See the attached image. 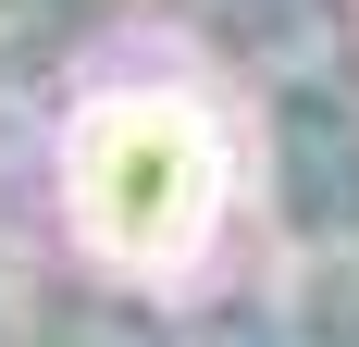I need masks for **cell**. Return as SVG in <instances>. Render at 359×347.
Segmentation results:
<instances>
[{
    "label": "cell",
    "mask_w": 359,
    "mask_h": 347,
    "mask_svg": "<svg viewBox=\"0 0 359 347\" xmlns=\"http://www.w3.org/2000/svg\"><path fill=\"white\" fill-rule=\"evenodd\" d=\"M62 199L111 273H186L223 223V124L174 87L100 100L62 149Z\"/></svg>",
    "instance_id": "1"
}]
</instances>
